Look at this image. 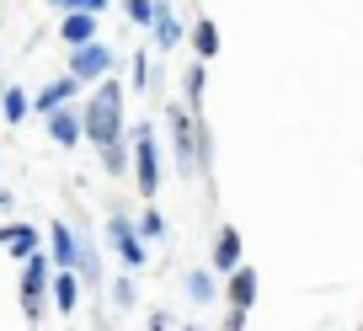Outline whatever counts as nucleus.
Here are the masks:
<instances>
[{"instance_id": "1", "label": "nucleus", "mask_w": 363, "mask_h": 331, "mask_svg": "<svg viewBox=\"0 0 363 331\" xmlns=\"http://www.w3.org/2000/svg\"><path fill=\"white\" fill-rule=\"evenodd\" d=\"M80 139H96V145H118L123 139V86L113 75L96 86V96L80 113Z\"/></svg>"}, {"instance_id": "2", "label": "nucleus", "mask_w": 363, "mask_h": 331, "mask_svg": "<svg viewBox=\"0 0 363 331\" xmlns=\"http://www.w3.org/2000/svg\"><path fill=\"white\" fill-rule=\"evenodd\" d=\"M134 182L145 198H155L160 187V150H155V134H150V123L134 134Z\"/></svg>"}, {"instance_id": "3", "label": "nucleus", "mask_w": 363, "mask_h": 331, "mask_svg": "<svg viewBox=\"0 0 363 331\" xmlns=\"http://www.w3.org/2000/svg\"><path fill=\"white\" fill-rule=\"evenodd\" d=\"M113 75V43H86L69 54V80L86 86V80H107Z\"/></svg>"}, {"instance_id": "4", "label": "nucleus", "mask_w": 363, "mask_h": 331, "mask_svg": "<svg viewBox=\"0 0 363 331\" xmlns=\"http://www.w3.org/2000/svg\"><path fill=\"white\" fill-rule=\"evenodd\" d=\"M43 299H48V257H27V273H22V305H27V315H43Z\"/></svg>"}, {"instance_id": "5", "label": "nucleus", "mask_w": 363, "mask_h": 331, "mask_svg": "<svg viewBox=\"0 0 363 331\" xmlns=\"http://www.w3.org/2000/svg\"><path fill=\"white\" fill-rule=\"evenodd\" d=\"M107 235H113V246H118V257H123L128 273H139V267L150 262V257H145V240L134 235V225H128V219H107Z\"/></svg>"}, {"instance_id": "6", "label": "nucleus", "mask_w": 363, "mask_h": 331, "mask_svg": "<svg viewBox=\"0 0 363 331\" xmlns=\"http://www.w3.org/2000/svg\"><path fill=\"white\" fill-rule=\"evenodd\" d=\"M166 123H171V139H177V166L193 176V128H198V123L187 118V107H171Z\"/></svg>"}, {"instance_id": "7", "label": "nucleus", "mask_w": 363, "mask_h": 331, "mask_svg": "<svg viewBox=\"0 0 363 331\" xmlns=\"http://www.w3.org/2000/svg\"><path fill=\"white\" fill-rule=\"evenodd\" d=\"M150 27H155V48L182 43V22L171 16V0H150Z\"/></svg>"}, {"instance_id": "8", "label": "nucleus", "mask_w": 363, "mask_h": 331, "mask_svg": "<svg viewBox=\"0 0 363 331\" xmlns=\"http://www.w3.org/2000/svg\"><path fill=\"white\" fill-rule=\"evenodd\" d=\"M48 246H54V252H48V262H59V273H75V230H69L65 219H54V225H48Z\"/></svg>"}, {"instance_id": "9", "label": "nucleus", "mask_w": 363, "mask_h": 331, "mask_svg": "<svg viewBox=\"0 0 363 331\" xmlns=\"http://www.w3.org/2000/svg\"><path fill=\"white\" fill-rule=\"evenodd\" d=\"M251 305H257V267H235L230 273V310L246 315Z\"/></svg>"}, {"instance_id": "10", "label": "nucleus", "mask_w": 363, "mask_h": 331, "mask_svg": "<svg viewBox=\"0 0 363 331\" xmlns=\"http://www.w3.org/2000/svg\"><path fill=\"white\" fill-rule=\"evenodd\" d=\"M208 262H214L219 273H235V267H240V230H235V225H225V230H219L214 257H208Z\"/></svg>"}, {"instance_id": "11", "label": "nucleus", "mask_w": 363, "mask_h": 331, "mask_svg": "<svg viewBox=\"0 0 363 331\" xmlns=\"http://www.w3.org/2000/svg\"><path fill=\"white\" fill-rule=\"evenodd\" d=\"M0 246H11V257L22 262V257L38 252V230L33 225H0Z\"/></svg>"}, {"instance_id": "12", "label": "nucleus", "mask_w": 363, "mask_h": 331, "mask_svg": "<svg viewBox=\"0 0 363 331\" xmlns=\"http://www.w3.org/2000/svg\"><path fill=\"white\" fill-rule=\"evenodd\" d=\"M59 38H65L69 48H86V43H96V16H80V11H69V16H65V27H59Z\"/></svg>"}, {"instance_id": "13", "label": "nucleus", "mask_w": 363, "mask_h": 331, "mask_svg": "<svg viewBox=\"0 0 363 331\" xmlns=\"http://www.w3.org/2000/svg\"><path fill=\"white\" fill-rule=\"evenodd\" d=\"M48 139L69 150V145H75V139H80V118L69 113V107H59V113H48Z\"/></svg>"}, {"instance_id": "14", "label": "nucleus", "mask_w": 363, "mask_h": 331, "mask_svg": "<svg viewBox=\"0 0 363 331\" xmlns=\"http://www.w3.org/2000/svg\"><path fill=\"white\" fill-rule=\"evenodd\" d=\"M48 299H54V305L69 315V310L80 305V278H75V273H59V278H48Z\"/></svg>"}, {"instance_id": "15", "label": "nucleus", "mask_w": 363, "mask_h": 331, "mask_svg": "<svg viewBox=\"0 0 363 331\" xmlns=\"http://www.w3.org/2000/svg\"><path fill=\"white\" fill-rule=\"evenodd\" d=\"M27 113H33V96H27L22 86H6V91H0V118H6V123H22Z\"/></svg>"}, {"instance_id": "16", "label": "nucleus", "mask_w": 363, "mask_h": 331, "mask_svg": "<svg viewBox=\"0 0 363 331\" xmlns=\"http://www.w3.org/2000/svg\"><path fill=\"white\" fill-rule=\"evenodd\" d=\"M80 91V86H75V80H54V86H48V91L43 96H38V107H43V113H59V107H69V96H75Z\"/></svg>"}, {"instance_id": "17", "label": "nucleus", "mask_w": 363, "mask_h": 331, "mask_svg": "<svg viewBox=\"0 0 363 331\" xmlns=\"http://www.w3.org/2000/svg\"><path fill=\"white\" fill-rule=\"evenodd\" d=\"M187 299H193V305H208V299H214V273H208V267H193V273H187Z\"/></svg>"}, {"instance_id": "18", "label": "nucleus", "mask_w": 363, "mask_h": 331, "mask_svg": "<svg viewBox=\"0 0 363 331\" xmlns=\"http://www.w3.org/2000/svg\"><path fill=\"white\" fill-rule=\"evenodd\" d=\"M193 48H198V59H214V54H219V27L208 22V16L193 27Z\"/></svg>"}, {"instance_id": "19", "label": "nucleus", "mask_w": 363, "mask_h": 331, "mask_svg": "<svg viewBox=\"0 0 363 331\" xmlns=\"http://www.w3.org/2000/svg\"><path fill=\"white\" fill-rule=\"evenodd\" d=\"M182 86H187V107L198 113V107H203V64L187 69V80H182Z\"/></svg>"}, {"instance_id": "20", "label": "nucleus", "mask_w": 363, "mask_h": 331, "mask_svg": "<svg viewBox=\"0 0 363 331\" xmlns=\"http://www.w3.org/2000/svg\"><path fill=\"white\" fill-rule=\"evenodd\" d=\"M54 6H59V11H80V16H96V11H107V6H113V0H54Z\"/></svg>"}, {"instance_id": "21", "label": "nucleus", "mask_w": 363, "mask_h": 331, "mask_svg": "<svg viewBox=\"0 0 363 331\" xmlns=\"http://www.w3.org/2000/svg\"><path fill=\"white\" fill-rule=\"evenodd\" d=\"M134 235H145V240H160V235H166V219H160L155 208H145V214H139V230H134Z\"/></svg>"}, {"instance_id": "22", "label": "nucleus", "mask_w": 363, "mask_h": 331, "mask_svg": "<svg viewBox=\"0 0 363 331\" xmlns=\"http://www.w3.org/2000/svg\"><path fill=\"white\" fill-rule=\"evenodd\" d=\"M102 166H107V176L123 172V145H102Z\"/></svg>"}, {"instance_id": "23", "label": "nucleus", "mask_w": 363, "mask_h": 331, "mask_svg": "<svg viewBox=\"0 0 363 331\" xmlns=\"http://www.w3.org/2000/svg\"><path fill=\"white\" fill-rule=\"evenodd\" d=\"M113 305H118V310L134 305V284H128V278H118V284H113Z\"/></svg>"}, {"instance_id": "24", "label": "nucleus", "mask_w": 363, "mask_h": 331, "mask_svg": "<svg viewBox=\"0 0 363 331\" xmlns=\"http://www.w3.org/2000/svg\"><path fill=\"white\" fill-rule=\"evenodd\" d=\"M123 11L134 16L139 27H150V0H123Z\"/></svg>"}, {"instance_id": "25", "label": "nucleus", "mask_w": 363, "mask_h": 331, "mask_svg": "<svg viewBox=\"0 0 363 331\" xmlns=\"http://www.w3.org/2000/svg\"><path fill=\"white\" fill-rule=\"evenodd\" d=\"M134 80L150 91V54H134Z\"/></svg>"}, {"instance_id": "26", "label": "nucleus", "mask_w": 363, "mask_h": 331, "mask_svg": "<svg viewBox=\"0 0 363 331\" xmlns=\"http://www.w3.org/2000/svg\"><path fill=\"white\" fill-rule=\"evenodd\" d=\"M225 331H246V315H240V310H230V315H225Z\"/></svg>"}, {"instance_id": "27", "label": "nucleus", "mask_w": 363, "mask_h": 331, "mask_svg": "<svg viewBox=\"0 0 363 331\" xmlns=\"http://www.w3.org/2000/svg\"><path fill=\"white\" fill-rule=\"evenodd\" d=\"M150 331H171V320H166V315L155 310V315H150Z\"/></svg>"}, {"instance_id": "28", "label": "nucleus", "mask_w": 363, "mask_h": 331, "mask_svg": "<svg viewBox=\"0 0 363 331\" xmlns=\"http://www.w3.org/2000/svg\"><path fill=\"white\" fill-rule=\"evenodd\" d=\"M0 208H11V193H6V187H0Z\"/></svg>"}, {"instance_id": "29", "label": "nucleus", "mask_w": 363, "mask_h": 331, "mask_svg": "<svg viewBox=\"0 0 363 331\" xmlns=\"http://www.w3.org/2000/svg\"><path fill=\"white\" fill-rule=\"evenodd\" d=\"M187 331H193V326H187Z\"/></svg>"}]
</instances>
